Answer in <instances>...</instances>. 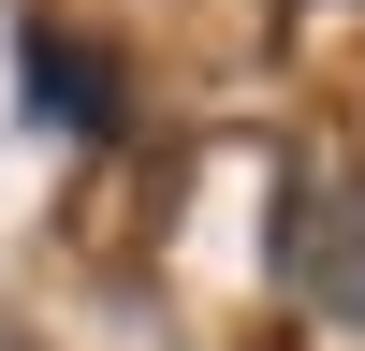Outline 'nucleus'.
Segmentation results:
<instances>
[{
	"mask_svg": "<svg viewBox=\"0 0 365 351\" xmlns=\"http://www.w3.org/2000/svg\"><path fill=\"white\" fill-rule=\"evenodd\" d=\"M278 263L322 322H365V176H307L278 220Z\"/></svg>",
	"mask_w": 365,
	"mask_h": 351,
	"instance_id": "nucleus-1",
	"label": "nucleus"
},
{
	"mask_svg": "<svg viewBox=\"0 0 365 351\" xmlns=\"http://www.w3.org/2000/svg\"><path fill=\"white\" fill-rule=\"evenodd\" d=\"M29 117H58V132H117V73H103V44H73V29H29Z\"/></svg>",
	"mask_w": 365,
	"mask_h": 351,
	"instance_id": "nucleus-2",
	"label": "nucleus"
}]
</instances>
